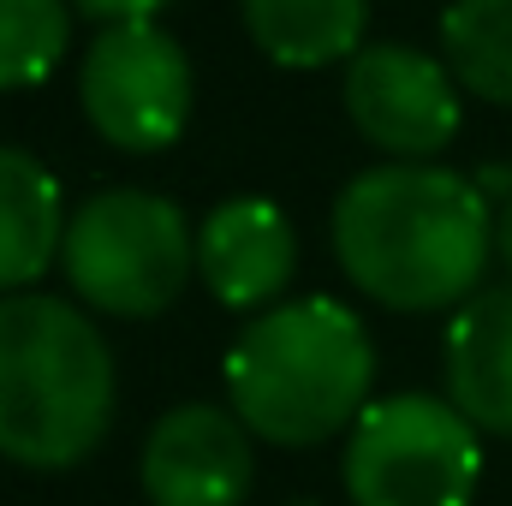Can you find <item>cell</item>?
<instances>
[{"mask_svg": "<svg viewBox=\"0 0 512 506\" xmlns=\"http://www.w3.org/2000/svg\"><path fill=\"white\" fill-rule=\"evenodd\" d=\"M495 251L489 197L429 161H387L334 197V256L387 310H447L477 298Z\"/></svg>", "mask_w": 512, "mask_h": 506, "instance_id": "6da1fadb", "label": "cell"}, {"mask_svg": "<svg viewBox=\"0 0 512 506\" xmlns=\"http://www.w3.org/2000/svg\"><path fill=\"white\" fill-rule=\"evenodd\" d=\"M114 423V352L84 310L48 292L0 298V459L66 471Z\"/></svg>", "mask_w": 512, "mask_h": 506, "instance_id": "7a4b0ae2", "label": "cell"}, {"mask_svg": "<svg viewBox=\"0 0 512 506\" xmlns=\"http://www.w3.org/2000/svg\"><path fill=\"white\" fill-rule=\"evenodd\" d=\"M376 352L364 322L334 298H298L233 340L227 399L233 417L274 447H316L370 411Z\"/></svg>", "mask_w": 512, "mask_h": 506, "instance_id": "3957f363", "label": "cell"}, {"mask_svg": "<svg viewBox=\"0 0 512 506\" xmlns=\"http://www.w3.org/2000/svg\"><path fill=\"white\" fill-rule=\"evenodd\" d=\"M60 262H66L72 292L90 310L143 322V316H161L185 292L197 268V239L179 203L155 191H96L66 221Z\"/></svg>", "mask_w": 512, "mask_h": 506, "instance_id": "277c9868", "label": "cell"}, {"mask_svg": "<svg viewBox=\"0 0 512 506\" xmlns=\"http://www.w3.org/2000/svg\"><path fill=\"white\" fill-rule=\"evenodd\" d=\"M483 483V435L453 399L393 393L352 423V506H471Z\"/></svg>", "mask_w": 512, "mask_h": 506, "instance_id": "5b68a950", "label": "cell"}, {"mask_svg": "<svg viewBox=\"0 0 512 506\" xmlns=\"http://www.w3.org/2000/svg\"><path fill=\"white\" fill-rule=\"evenodd\" d=\"M78 96L114 149L155 155L191 120V60L155 18L108 24L84 54Z\"/></svg>", "mask_w": 512, "mask_h": 506, "instance_id": "8992f818", "label": "cell"}, {"mask_svg": "<svg viewBox=\"0 0 512 506\" xmlns=\"http://www.w3.org/2000/svg\"><path fill=\"white\" fill-rule=\"evenodd\" d=\"M346 114L393 161H429L459 137V90L441 60L376 42L346 66Z\"/></svg>", "mask_w": 512, "mask_h": 506, "instance_id": "52a82bcc", "label": "cell"}, {"mask_svg": "<svg viewBox=\"0 0 512 506\" xmlns=\"http://www.w3.org/2000/svg\"><path fill=\"white\" fill-rule=\"evenodd\" d=\"M251 429L221 405H179L143 441L149 506H245L251 495Z\"/></svg>", "mask_w": 512, "mask_h": 506, "instance_id": "ba28073f", "label": "cell"}, {"mask_svg": "<svg viewBox=\"0 0 512 506\" xmlns=\"http://www.w3.org/2000/svg\"><path fill=\"white\" fill-rule=\"evenodd\" d=\"M197 268L209 280V292L233 310H256L274 292H286L292 268H298V239L292 221L268 203V197H233L221 203L203 233H197Z\"/></svg>", "mask_w": 512, "mask_h": 506, "instance_id": "9c48e42d", "label": "cell"}, {"mask_svg": "<svg viewBox=\"0 0 512 506\" xmlns=\"http://www.w3.org/2000/svg\"><path fill=\"white\" fill-rule=\"evenodd\" d=\"M447 399L477 435H512V286L477 292L447 328Z\"/></svg>", "mask_w": 512, "mask_h": 506, "instance_id": "30bf717a", "label": "cell"}, {"mask_svg": "<svg viewBox=\"0 0 512 506\" xmlns=\"http://www.w3.org/2000/svg\"><path fill=\"white\" fill-rule=\"evenodd\" d=\"M66 245V203L54 173L30 149L0 143V292L42 280Z\"/></svg>", "mask_w": 512, "mask_h": 506, "instance_id": "8fae6325", "label": "cell"}, {"mask_svg": "<svg viewBox=\"0 0 512 506\" xmlns=\"http://www.w3.org/2000/svg\"><path fill=\"white\" fill-rule=\"evenodd\" d=\"M245 6V30L274 66H334L358 54L370 0H239Z\"/></svg>", "mask_w": 512, "mask_h": 506, "instance_id": "7c38bea8", "label": "cell"}, {"mask_svg": "<svg viewBox=\"0 0 512 506\" xmlns=\"http://www.w3.org/2000/svg\"><path fill=\"white\" fill-rule=\"evenodd\" d=\"M441 48L471 96L512 108V0H453L441 12Z\"/></svg>", "mask_w": 512, "mask_h": 506, "instance_id": "4fadbf2b", "label": "cell"}, {"mask_svg": "<svg viewBox=\"0 0 512 506\" xmlns=\"http://www.w3.org/2000/svg\"><path fill=\"white\" fill-rule=\"evenodd\" d=\"M66 54V0H0V90L42 84Z\"/></svg>", "mask_w": 512, "mask_h": 506, "instance_id": "5bb4252c", "label": "cell"}, {"mask_svg": "<svg viewBox=\"0 0 512 506\" xmlns=\"http://www.w3.org/2000/svg\"><path fill=\"white\" fill-rule=\"evenodd\" d=\"M72 6L90 12V18H102V24H137V18H155L173 0H72Z\"/></svg>", "mask_w": 512, "mask_h": 506, "instance_id": "9a60e30c", "label": "cell"}, {"mask_svg": "<svg viewBox=\"0 0 512 506\" xmlns=\"http://www.w3.org/2000/svg\"><path fill=\"white\" fill-rule=\"evenodd\" d=\"M495 251H501V262H507V274H512V203L495 215Z\"/></svg>", "mask_w": 512, "mask_h": 506, "instance_id": "2e32d148", "label": "cell"}, {"mask_svg": "<svg viewBox=\"0 0 512 506\" xmlns=\"http://www.w3.org/2000/svg\"><path fill=\"white\" fill-rule=\"evenodd\" d=\"M477 191H483V197H489V191H512V173H507V167H483Z\"/></svg>", "mask_w": 512, "mask_h": 506, "instance_id": "e0dca14e", "label": "cell"}]
</instances>
